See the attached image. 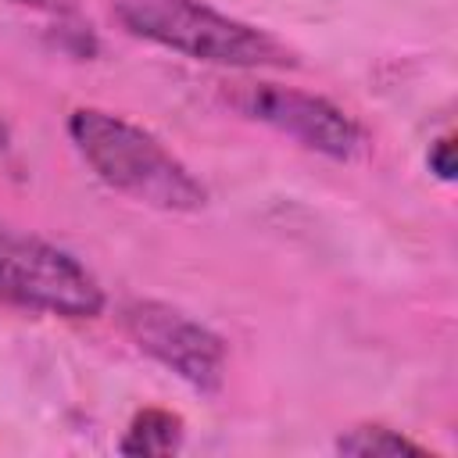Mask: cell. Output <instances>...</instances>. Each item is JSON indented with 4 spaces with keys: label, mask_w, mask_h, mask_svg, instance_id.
<instances>
[{
    "label": "cell",
    "mask_w": 458,
    "mask_h": 458,
    "mask_svg": "<svg viewBox=\"0 0 458 458\" xmlns=\"http://www.w3.org/2000/svg\"><path fill=\"white\" fill-rule=\"evenodd\" d=\"M68 132L107 186L165 211H193L204 204V186L140 125L82 107L68 118Z\"/></svg>",
    "instance_id": "obj_1"
},
{
    "label": "cell",
    "mask_w": 458,
    "mask_h": 458,
    "mask_svg": "<svg viewBox=\"0 0 458 458\" xmlns=\"http://www.w3.org/2000/svg\"><path fill=\"white\" fill-rule=\"evenodd\" d=\"M114 18L143 39L211 64L265 68L290 64V50L268 32L225 18L200 0H114Z\"/></svg>",
    "instance_id": "obj_2"
},
{
    "label": "cell",
    "mask_w": 458,
    "mask_h": 458,
    "mask_svg": "<svg viewBox=\"0 0 458 458\" xmlns=\"http://www.w3.org/2000/svg\"><path fill=\"white\" fill-rule=\"evenodd\" d=\"M0 301L64 315L93 318L104 308L97 279L64 250L0 225Z\"/></svg>",
    "instance_id": "obj_3"
},
{
    "label": "cell",
    "mask_w": 458,
    "mask_h": 458,
    "mask_svg": "<svg viewBox=\"0 0 458 458\" xmlns=\"http://www.w3.org/2000/svg\"><path fill=\"white\" fill-rule=\"evenodd\" d=\"M125 329L129 336L154 354L161 365L179 372L197 390H218L225 379V347L222 340L204 329L200 322L186 318L182 311L157 304V301H136L125 308Z\"/></svg>",
    "instance_id": "obj_4"
},
{
    "label": "cell",
    "mask_w": 458,
    "mask_h": 458,
    "mask_svg": "<svg viewBox=\"0 0 458 458\" xmlns=\"http://www.w3.org/2000/svg\"><path fill=\"white\" fill-rule=\"evenodd\" d=\"M233 104L243 114H250V118H258V122H265V125H272V129L301 140L304 147H311L318 154H329V157H344L347 161V157H354L361 150V129H358V122L351 114H344L336 104L322 100V97H311V93H301V89H286V86L265 82V86L240 89L233 97Z\"/></svg>",
    "instance_id": "obj_5"
},
{
    "label": "cell",
    "mask_w": 458,
    "mask_h": 458,
    "mask_svg": "<svg viewBox=\"0 0 458 458\" xmlns=\"http://www.w3.org/2000/svg\"><path fill=\"white\" fill-rule=\"evenodd\" d=\"M182 440V422L172 411L161 408H147L132 419L125 440H122V454H172Z\"/></svg>",
    "instance_id": "obj_6"
},
{
    "label": "cell",
    "mask_w": 458,
    "mask_h": 458,
    "mask_svg": "<svg viewBox=\"0 0 458 458\" xmlns=\"http://www.w3.org/2000/svg\"><path fill=\"white\" fill-rule=\"evenodd\" d=\"M336 447L344 454H358V458H390V454H422V447L408 437H401L397 429L386 426H358L347 437L336 440Z\"/></svg>",
    "instance_id": "obj_7"
},
{
    "label": "cell",
    "mask_w": 458,
    "mask_h": 458,
    "mask_svg": "<svg viewBox=\"0 0 458 458\" xmlns=\"http://www.w3.org/2000/svg\"><path fill=\"white\" fill-rule=\"evenodd\" d=\"M429 172H437L444 182L454 179V140L451 136H440L433 147H429Z\"/></svg>",
    "instance_id": "obj_8"
},
{
    "label": "cell",
    "mask_w": 458,
    "mask_h": 458,
    "mask_svg": "<svg viewBox=\"0 0 458 458\" xmlns=\"http://www.w3.org/2000/svg\"><path fill=\"white\" fill-rule=\"evenodd\" d=\"M18 4H32V7H47V11H68L75 0H18Z\"/></svg>",
    "instance_id": "obj_9"
}]
</instances>
